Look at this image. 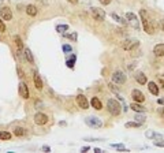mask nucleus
<instances>
[{"label": "nucleus", "mask_w": 164, "mask_h": 153, "mask_svg": "<svg viewBox=\"0 0 164 153\" xmlns=\"http://www.w3.org/2000/svg\"><path fill=\"white\" fill-rule=\"evenodd\" d=\"M140 15H141V22H142V25H144L145 33L153 34V33H154V28H153V25H152V22H150L149 19H148V17H146V12H145V10H141V11H140Z\"/></svg>", "instance_id": "obj_1"}, {"label": "nucleus", "mask_w": 164, "mask_h": 153, "mask_svg": "<svg viewBox=\"0 0 164 153\" xmlns=\"http://www.w3.org/2000/svg\"><path fill=\"white\" fill-rule=\"evenodd\" d=\"M107 108H108V111H110V114L111 115L118 116V115L121 114V104H119L116 100H114V99L108 100V103H107Z\"/></svg>", "instance_id": "obj_2"}, {"label": "nucleus", "mask_w": 164, "mask_h": 153, "mask_svg": "<svg viewBox=\"0 0 164 153\" xmlns=\"http://www.w3.org/2000/svg\"><path fill=\"white\" fill-rule=\"evenodd\" d=\"M126 21H127V23L130 25L133 29L140 30V19L137 18L135 14H133V12H126Z\"/></svg>", "instance_id": "obj_3"}, {"label": "nucleus", "mask_w": 164, "mask_h": 153, "mask_svg": "<svg viewBox=\"0 0 164 153\" xmlns=\"http://www.w3.org/2000/svg\"><path fill=\"white\" fill-rule=\"evenodd\" d=\"M138 45H140V43L135 38H126L125 41H122V48L125 51H133L135 48H138Z\"/></svg>", "instance_id": "obj_4"}, {"label": "nucleus", "mask_w": 164, "mask_h": 153, "mask_svg": "<svg viewBox=\"0 0 164 153\" xmlns=\"http://www.w3.org/2000/svg\"><path fill=\"white\" fill-rule=\"evenodd\" d=\"M85 123L89 127H93V129H100L103 126V122L99 118H96V116H88L86 119H85Z\"/></svg>", "instance_id": "obj_5"}, {"label": "nucleus", "mask_w": 164, "mask_h": 153, "mask_svg": "<svg viewBox=\"0 0 164 153\" xmlns=\"http://www.w3.org/2000/svg\"><path fill=\"white\" fill-rule=\"evenodd\" d=\"M92 15H93V18H94V21H99V22H103L105 19V11L99 8V7H93Z\"/></svg>", "instance_id": "obj_6"}, {"label": "nucleus", "mask_w": 164, "mask_h": 153, "mask_svg": "<svg viewBox=\"0 0 164 153\" xmlns=\"http://www.w3.org/2000/svg\"><path fill=\"white\" fill-rule=\"evenodd\" d=\"M34 123L39 124V126H44V124L48 123V116L43 112H37L34 115Z\"/></svg>", "instance_id": "obj_7"}, {"label": "nucleus", "mask_w": 164, "mask_h": 153, "mask_svg": "<svg viewBox=\"0 0 164 153\" xmlns=\"http://www.w3.org/2000/svg\"><path fill=\"white\" fill-rule=\"evenodd\" d=\"M112 81L115 82V83H119V85H122V83H125L126 82V75L123 71H115L114 72V75H112Z\"/></svg>", "instance_id": "obj_8"}, {"label": "nucleus", "mask_w": 164, "mask_h": 153, "mask_svg": "<svg viewBox=\"0 0 164 153\" xmlns=\"http://www.w3.org/2000/svg\"><path fill=\"white\" fill-rule=\"evenodd\" d=\"M0 17L4 19V21H11L12 12H11V10L8 7H1V10H0Z\"/></svg>", "instance_id": "obj_9"}, {"label": "nucleus", "mask_w": 164, "mask_h": 153, "mask_svg": "<svg viewBox=\"0 0 164 153\" xmlns=\"http://www.w3.org/2000/svg\"><path fill=\"white\" fill-rule=\"evenodd\" d=\"M77 104L79 105V108H82V110H88V107H89V103H88L86 97L85 96H77Z\"/></svg>", "instance_id": "obj_10"}, {"label": "nucleus", "mask_w": 164, "mask_h": 153, "mask_svg": "<svg viewBox=\"0 0 164 153\" xmlns=\"http://www.w3.org/2000/svg\"><path fill=\"white\" fill-rule=\"evenodd\" d=\"M19 94L22 99H29V89H28V85L25 82L19 83Z\"/></svg>", "instance_id": "obj_11"}, {"label": "nucleus", "mask_w": 164, "mask_h": 153, "mask_svg": "<svg viewBox=\"0 0 164 153\" xmlns=\"http://www.w3.org/2000/svg\"><path fill=\"white\" fill-rule=\"evenodd\" d=\"M131 97H133L137 103H144L145 101V97H144V94H142V92L137 90V89L131 92Z\"/></svg>", "instance_id": "obj_12"}, {"label": "nucleus", "mask_w": 164, "mask_h": 153, "mask_svg": "<svg viewBox=\"0 0 164 153\" xmlns=\"http://www.w3.org/2000/svg\"><path fill=\"white\" fill-rule=\"evenodd\" d=\"M33 79H34V85H36V88L39 89V90H41L43 89V81H41V78H40L39 72L37 71H33Z\"/></svg>", "instance_id": "obj_13"}, {"label": "nucleus", "mask_w": 164, "mask_h": 153, "mask_svg": "<svg viewBox=\"0 0 164 153\" xmlns=\"http://www.w3.org/2000/svg\"><path fill=\"white\" fill-rule=\"evenodd\" d=\"M153 53L156 56H164V44H157L153 48Z\"/></svg>", "instance_id": "obj_14"}, {"label": "nucleus", "mask_w": 164, "mask_h": 153, "mask_svg": "<svg viewBox=\"0 0 164 153\" xmlns=\"http://www.w3.org/2000/svg\"><path fill=\"white\" fill-rule=\"evenodd\" d=\"M148 89H149V92L152 94H154V96L159 94V86L156 85L154 82H149V83H148Z\"/></svg>", "instance_id": "obj_15"}, {"label": "nucleus", "mask_w": 164, "mask_h": 153, "mask_svg": "<svg viewBox=\"0 0 164 153\" xmlns=\"http://www.w3.org/2000/svg\"><path fill=\"white\" fill-rule=\"evenodd\" d=\"M135 81L141 83V85H145L146 83V76H145L144 72H137L135 74Z\"/></svg>", "instance_id": "obj_16"}, {"label": "nucleus", "mask_w": 164, "mask_h": 153, "mask_svg": "<svg viewBox=\"0 0 164 153\" xmlns=\"http://www.w3.org/2000/svg\"><path fill=\"white\" fill-rule=\"evenodd\" d=\"M90 103H92V107H93V108H94V110L100 111V110H101V108H103L101 101L99 100L97 97H93V99H92V101H90Z\"/></svg>", "instance_id": "obj_17"}, {"label": "nucleus", "mask_w": 164, "mask_h": 153, "mask_svg": "<svg viewBox=\"0 0 164 153\" xmlns=\"http://www.w3.org/2000/svg\"><path fill=\"white\" fill-rule=\"evenodd\" d=\"M26 12H28V15H30V17H34V15H37V7L33 4H29L26 7Z\"/></svg>", "instance_id": "obj_18"}, {"label": "nucleus", "mask_w": 164, "mask_h": 153, "mask_svg": "<svg viewBox=\"0 0 164 153\" xmlns=\"http://www.w3.org/2000/svg\"><path fill=\"white\" fill-rule=\"evenodd\" d=\"M14 134L17 135V137H23V135L28 134V130L23 129V127H15V129H14Z\"/></svg>", "instance_id": "obj_19"}, {"label": "nucleus", "mask_w": 164, "mask_h": 153, "mask_svg": "<svg viewBox=\"0 0 164 153\" xmlns=\"http://www.w3.org/2000/svg\"><path fill=\"white\" fill-rule=\"evenodd\" d=\"M130 108L131 110H134L135 112H145V111H146V108L142 107V105H140L138 103H133V104L130 105Z\"/></svg>", "instance_id": "obj_20"}, {"label": "nucleus", "mask_w": 164, "mask_h": 153, "mask_svg": "<svg viewBox=\"0 0 164 153\" xmlns=\"http://www.w3.org/2000/svg\"><path fill=\"white\" fill-rule=\"evenodd\" d=\"M25 59L29 63H32V64L34 63V57H33V55H32V52H30V49H28V48L25 49Z\"/></svg>", "instance_id": "obj_21"}, {"label": "nucleus", "mask_w": 164, "mask_h": 153, "mask_svg": "<svg viewBox=\"0 0 164 153\" xmlns=\"http://www.w3.org/2000/svg\"><path fill=\"white\" fill-rule=\"evenodd\" d=\"M111 17H112L114 19H115L116 22H119V23H122V25H126V23H127V21H126V19H122L121 17H119L118 14H115V12H112Z\"/></svg>", "instance_id": "obj_22"}, {"label": "nucleus", "mask_w": 164, "mask_h": 153, "mask_svg": "<svg viewBox=\"0 0 164 153\" xmlns=\"http://www.w3.org/2000/svg\"><path fill=\"white\" fill-rule=\"evenodd\" d=\"M145 135H146L148 138H161V135L157 133H154V131H146Z\"/></svg>", "instance_id": "obj_23"}, {"label": "nucleus", "mask_w": 164, "mask_h": 153, "mask_svg": "<svg viewBox=\"0 0 164 153\" xmlns=\"http://www.w3.org/2000/svg\"><path fill=\"white\" fill-rule=\"evenodd\" d=\"M15 44H17V48H18L19 51L23 49V43H22V40H21L19 36H17V37H15Z\"/></svg>", "instance_id": "obj_24"}, {"label": "nucleus", "mask_w": 164, "mask_h": 153, "mask_svg": "<svg viewBox=\"0 0 164 153\" xmlns=\"http://www.w3.org/2000/svg\"><path fill=\"white\" fill-rule=\"evenodd\" d=\"M11 138V134L8 131H0V139H10Z\"/></svg>", "instance_id": "obj_25"}, {"label": "nucleus", "mask_w": 164, "mask_h": 153, "mask_svg": "<svg viewBox=\"0 0 164 153\" xmlns=\"http://www.w3.org/2000/svg\"><path fill=\"white\" fill-rule=\"evenodd\" d=\"M66 30H68L67 25H59V26H56V32H59V33H63Z\"/></svg>", "instance_id": "obj_26"}, {"label": "nucleus", "mask_w": 164, "mask_h": 153, "mask_svg": "<svg viewBox=\"0 0 164 153\" xmlns=\"http://www.w3.org/2000/svg\"><path fill=\"white\" fill-rule=\"evenodd\" d=\"M142 123H140V122H129V123H126V127H140Z\"/></svg>", "instance_id": "obj_27"}, {"label": "nucleus", "mask_w": 164, "mask_h": 153, "mask_svg": "<svg viewBox=\"0 0 164 153\" xmlns=\"http://www.w3.org/2000/svg\"><path fill=\"white\" fill-rule=\"evenodd\" d=\"M135 122H140V123H144L145 122V116H142V115H135Z\"/></svg>", "instance_id": "obj_28"}, {"label": "nucleus", "mask_w": 164, "mask_h": 153, "mask_svg": "<svg viewBox=\"0 0 164 153\" xmlns=\"http://www.w3.org/2000/svg\"><path fill=\"white\" fill-rule=\"evenodd\" d=\"M74 62H75V56H72L71 60H67V67L72 68V67H74Z\"/></svg>", "instance_id": "obj_29"}, {"label": "nucleus", "mask_w": 164, "mask_h": 153, "mask_svg": "<svg viewBox=\"0 0 164 153\" xmlns=\"http://www.w3.org/2000/svg\"><path fill=\"white\" fill-rule=\"evenodd\" d=\"M154 146H159V148H163L164 146V139H161V141H154Z\"/></svg>", "instance_id": "obj_30"}, {"label": "nucleus", "mask_w": 164, "mask_h": 153, "mask_svg": "<svg viewBox=\"0 0 164 153\" xmlns=\"http://www.w3.org/2000/svg\"><path fill=\"white\" fill-rule=\"evenodd\" d=\"M0 32H6V25L1 19H0Z\"/></svg>", "instance_id": "obj_31"}, {"label": "nucleus", "mask_w": 164, "mask_h": 153, "mask_svg": "<svg viewBox=\"0 0 164 153\" xmlns=\"http://www.w3.org/2000/svg\"><path fill=\"white\" fill-rule=\"evenodd\" d=\"M63 51L64 52H71V47L70 45H63Z\"/></svg>", "instance_id": "obj_32"}, {"label": "nucleus", "mask_w": 164, "mask_h": 153, "mask_svg": "<svg viewBox=\"0 0 164 153\" xmlns=\"http://www.w3.org/2000/svg\"><path fill=\"white\" fill-rule=\"evenodd\" d=\"M157 79H159V82L164 86V75H157Z\"/></svg>", "instance_id": "obj_33"}, {"label": "nucleus", "mask_w": 164, "mask_h": 153, "mask_svg": "<svg viewBox=\"0 0 164 153\" xmlns=\"http://www.w3.org/2000/svg\"><path fill=\"white\" fill-rule=\"evenodd\" d=\"M66 37L67 38H72V40H77V34H66Z\"/></svg>", "instance_id": "obj_34"}, {"label": "nucleus", "mask_w": 164, "mask_h": 153, "mask_svg": "<svg viewBox=\"0 0 164 153\" xmlns=\"http://www.w3.org/2000/svg\"><path fill=\"white\" fill-rule=\"evenodd\" d=\"M100 3H101L103 6H108L111 3V0H100Z\"/></svg>", "instance_id": "obj_35"}, {"label": "nucleus", "mask_w": 164, "mask_h": 153, "mask_svg": "<svg viewBox=\"0 0 164 153\" xmlns=\"http://www.w3.org/2000/svg\"><path fill=\"white\" fill-rule=\"evenodd\" d=\"M157 112H159V115L164 119V108H160V110H157Z\"/></svg>", "instance_id": "obj_36"}, {"label": "nucleus", "mask_w": 164, "mask_h": 153, "mask_svg": "<svg viewBox=\"0 0 164 153\" xmlns=\"http://www.w3.org/2000/svg\"><path fill=\"white\" fill-rule=\"evenodd\" d=\"M17 71H18V74H19V78H23V71H22V70H21V68H17Z\"/></svg>", "instance_id": "obj_37"}, {"label": "nucleus", "mask_w": 164, "mask_h": 153, "mask_svg": "<svg viewBox=\"0 0 164 153\" xmlns=\"http://www.w3.org/2000/svg\"><path fill=\"white\" fill-rule=\"evenodd\" d=\"M85 141H103L101 138H85Z\"/></svg>", "instance_id": "obj_38"}, {"label": "nucleus", "mask_w": 164, "mask_h": 153, "mask_svg": "<svg viewBox=\"0 0 164 153\" xmlns=\"http://www.w3.org/2000/svg\"><path fill=\"white\" fill-rule=\"evenodd\" d=\"M68 3H71V4H77L78 3V0H67Z\"/></svg>", "instance_id": "obj_39"}, {"label": "nucleus", "mask_w": 164, "mask_h": 153, "mask_svg": "<svg viewBox=\"0 0 164 153\" xmlns=\"http://www.w3.org/2000/svg\"><path fill=\"white\" fill-rule=\"evenodd\" d=\"M160 26H161V29H163V32H164V19L160 21Z\"/></svg>", "instance_id": "obj_40"}, {"label": "nucleus", "mask_w": 164, "mask_h": 153, "mask_svg": "<svg viewBox=\"0 0 164 153\" xmlns=\"http://www.w3.org/2000/svg\"><path fill=\"white\" fill-rule=\"evenodd\" d=\"M157 103H159V104H163V105H164V99H160V100H157Z\"/></svg>", "instance_id": "obj_41"}, {"label": "nucleus", "mask_w": 164, "mask_h": 153, "mask_svg": "<svg viewBox=\"0 0 164 153\" xmlns=\"http://www.w3.org/2000/svg\"><path fill=\"white\" fill-rule=\"evenodd\" d=\"M86 150H89V146H85V148H82V152H86Z\"/></svg>", "instance_id": "obj_42"}, {"label": "nucleus", "mask_w": 164, "mask_h": 153, "mask_svg": "<svg viewBox=\"0 0 164 153\" xmlns=\"http://www.w3.org/2000/svg\"><path fill=\"white\" fill-rule=\"evenodd\" d=\"M43 149H44V150H45V152H49V150H51V149H49V148H48V146H44V148H43Z\"/></svg>", "instance_id": "obj_43"}]
</instances>
